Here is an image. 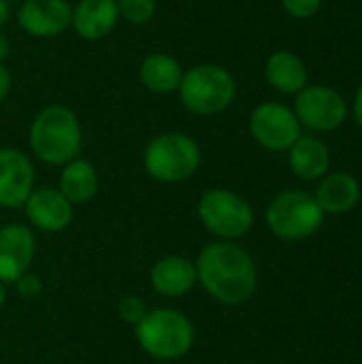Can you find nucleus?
<instances>
[{
    "mask_svg": "<svg viewBox=\"0 0 362 364\" xmlns=\"http://www.w3.org/2000/svg\"><path fill=\"white\" fill-rule=\"evenodd\" d=\"M194 267L198 284L222 305H243L256 292V264L247 250L235 241H215L205 245Z\"/></svg>",
    "mask_w": 362,
    "mask_h": 364,
    "instance_id": "f257e3e1",
    "label": "nucleus"
},
{
    "mask_svg": "<svg viewBox=\"0 0 362 364\" xmlns=\"http://www.w3.org/2000/svg\"><path fill=\"white\" fill-rule=\"evenodd\" d=\"M81 139L83 134L77 115L62 105L45 107L32 119L28 132L32 154L41 162L53 166H64L75 160L81 149Z\"/></svg>",
    "mask_w": 362,
    "mask_h": 364,
    "instance_id": "f03ea898",
    "label": "nucleus"
},
{
    "mask_svg": "<svg viewBox=\"0 0 362 364\" xmlns=\"http://www.w3.org/2000/svg\"><path fill=\"white\" fill-rule=\"evenodd\" d=\"M139 348L156 360H177L194 346V324L171 307L149 309L134 326Z\"/></svg>",
    "mask_w": 362,
    "mask_h": 364,
    "instance_id": "7ed1b4c3",
    "label": "nucleus"
},
{
    "mask_svg": "<svg viewBox=\"0 0 362 364\" xmlns=\"http://www.w3.org/2000/svg\"><path fill=\"white\" fill-rule=\"evenodd\" d=\"M143 166L154 181L181 183L198 171L201 149L196 141L183 132H164L147 143Z\"/></svg>",
    "mask_w": 362,
    "mask_h": 364,
    "instance_id": "20e7f679",
    "label": "nucleus"
},
{
    "mask_svg": "<svg viewBox=\"0 0 362 364\" xmlns=\"http://www.w3.org/2000/svg\"><path fill=\"white\" fill-rule=\"evenodd\" d=\"M181 105L196 115H218L237 96L235 77L218 64H198L183 73L179 83Z\"/></svg>",
    "mask_w": 362,
    "mask_h": 364,
    "instance_id": "39448f33",
    "label": "nucleus"
},
{
    "mask_svg": "<svg viewBox=\"0 0 362 364\" xmlns=\"http://www.w3.org/2000/svg\"><path fill=\"white\" fill-rule=\"evenodd\" d=\"M201 224L222 241H237L254 226L252 205L237 192L226 188L205 190L196 205Z\"/></svg>",
    "mask_w": 362,
    "mask_h": 364,
    "instance_id": "423d86ee",
    "label": "nucleus"
},
{
    "mask_svg": "<svg viewBox=\"0 0 362 364\" xmlns=\"http://www.w3.org/2000/svg\"><path fill=\"white\" fill-rule=\"evenodd\" d=\"M265 220L269 230L280 239L299 241L312 237L322 226L324 211L314 194L303 190H286L269 203Z\"/></svg>",
    "mask_w": 362,
    "mask_h": 364,
    "instance_id": "0eeeda50",
    "label": "nucleus"
},
{
    "mask_svg": "<svg viewBox=\"0 0 362 364\" xmlns=\"http://www.w3.org/2000/svg\"><path fill=\"white\" fill-rule=\"evenodd\" d=\"M294 115L301 126L314 132H333L348 117L346 98L331 85H307L294 96Z\"/></svg>",
    "mask_w": 362,
    "mask_h": 364,
    "instance_id": "6e6552de",
    "label": "nucleus"
},
{
    "mask_svg": "<svg viewBox=\"0 0 362 364\" xmlns=\"http://www.w3.org/2000/svg\"><path fill=\"white\" fill-rule=\"evenodd\" d=\"M254 141L269 151H288L301 136V124L294 111L282 102H262L250 115Z\"/></svg>",
    "mask_w": 362,
    "mask_h": 364,
    "instance_id": "1a4fd4ad",
    "label": "nucleus"
},
{
    "mask_svg": "<svg viewBox=\"0 0 362 364\" xmlns=\"http://www.w3.org/2000/svg\"><path fill=\"white\" fill-rule=\"evenodd\" d=\"M34 190V166L30 158L15 149H0V207L19 209Z\"/></svg>",
    "mask_w": 362,
    "mask_h": 364,
    "instance_id": "9d476101",
    "label": "nucleus"
},
{
    "mask_svg": "<svg viewBox=\"0 0 362 364\" xmlns=\"http://www.w3.org/2000/svg\"><path fill=\"white\" fill-rule=\"evenodd\" d=\"M36 254L32 228L23 224H6L0 228V284H15L28 273Z\"/></svg>",
    "mask_w": 362,
    "mask_h": 364,
    "instance_id": "9b49d317",
    "label": "nucleus"
},
{
    "mask_svg": "<svg viewBox=\"0 0 362 364\" xmlns=\"http://www.w3.org/2000/svg\"><path fill=\"white\" fill-rule=\"evenodd\" d=\"M73 9L66 0H26L19 6L17 21L21 30L36 38H51L70 26Z\"/></svg>",
    "mask_w": 362,
    "mask_h": 364,
    "instance_id": "f8f14e48",
    "label": "nucleus"
},
{
    "mask_svg": "<svg viewBox=\"0 0 362 364\" xmlns=\"http://www.w3.org/2000/svg\"><path fill=\"white\" fill-rule=\"evenodd\" d=\"M28 222L43 232H62L73 222V205L55 188H36L23 203Z\"/></svg>",
    "mask_w": 362,
    "mask_h": 364,
    "instance_id": "ddd939ff",
    "label": "nucleus"
},
{
    "mask_svg": "<svg viewBox=\"0 0 362 364\" xmlns=\"http://www.w3.org/2000/svg\"><path fill=\"white\" fill-rule=\"evenodd\" d=\"M196 284V267L186 256H164L149 269V286L164 299L186 296Z\"/></svg>",
    "mask_w": 362,
    "mask_h": 364,
    "instance_id": "4468645a",
    "label": "nucleus"
},
{
    "mask_svg": "<svg viewBox=\"0 0 362 364\" xmlns=\"http://www.w3.org/2000/svg\"><path fill=\"white\" fill-rule=\"evenodd\" d=\"M119 11L115 0H79L73 9L70 26L85 41L105 38L117 23Z\"/></svg>",
    "mask_w": 362,
    "mask_h": 364,
    "instance_id": "2eb2a0df",
    "label": "nucleus"
},
{
    "mask_svg": "<svg viewBox=\"0 0 362 364\" xmlns=\"http://www.w3.org/2000/svg\"><path fill=\"white\" fill-rule=\"evenodd\" d=\"M265 77L269 85L282 94L297 96L303 87L309 85V73L305 62L288 49L273 51L265 62Z\"/></svg>",
    "mask_w": 362,
    "mask_h": 364,
    "instance_id": "dca6fc26",
    "label": "nucleus"
},
{
    "mask_svg": "<svg viewBox=\"0 0 362 364\" xmlns=\"http://www.w3.org/2000/svg\"><path fill=\"white\" fill-rule=\"evenodd\" d=\"M314 198L324 213L341 215L352 211L361 200V186L350 173H329L318 183Z\"/></svg>",
    "mask_w": 362,
    "mask_h": 364,
    "instance_id": "f3484780",
    "label": "nucleus"
},
{
    "mask_svg": "<svg viewBox=\"0 0 362 364\" xmlns=\"http://www.w3.org/2000/svg\"><path fill=\"white\" fill-rule=\"evenodd\" d=\"M288 162L292 173L303 181L320 179L329 173L331 166V151L329 147L316 136H299V141L288 149Z\"/></svg>",
    "mask_w": 362,
    "mask_h": 364,
    "instance_id": "a211bd4d",
    "label": "nucleus"
},
{
    "mask_svg": "<svg viewBox=\"0 0 362 364\" xmlns=\"http://www.w3.org/2000/svg\"><path fill=\"white\" fill-rule=\"evenodd\" d=\"M70 205H83L92 200L98 192V173L90 160L75 158L64 164L60 173V188Z\"/></svg>",
    "mask_w": 362,
    "mask_h": 364,
    "instance_id": "6ab92c4d",
    "label": "nucleus"
},
{
    "mask_svg": "<svg viewBox=\"0 0 362 364\" xmlns=\"http://www.w3.org/2000/svg\"><path fill=\"white\" fill-rule=\"evenodd\" d=\"M141 83L154 94H169L175 92L181 83L183 70L177 58L169 53H149L139 68Z\"/></svg>",
    "mask_w": 362,
    "mask_h": 364,
    "instance_id": "aec40b11",
    "label": "nucleus"
},
{
    "mask_svg": "<svg viewBox=\"0 0 362 364\" xmlns=\"http://www.w3.org/2000/svg\"><path fill=\"white\" fill-rule=\"evenodd\" d=\"M115 2H117L119 17H124L134 26L147 23L156 13V0H115Z\"/></svg>",
    "mask_w": 362,
    "mask_h": 364,
    "instance_id": "412c9836",
    "label": "nucleus"
},
{
    "mask_svg": "<svg viewBox=\"0 0 362 364\" xmlns=\"http://www.w3.org/2000/svg\"><path fill=\"white\" fill-rule=\"evenodd\" d=\"M147 311H149V309H147L145 301L139 299V296H132V294L124 296V299L117 303V316H119V320H124V322L130 324V326H137V324L145 318Z\"/></svg>",
    "mask_w": 362,
    "mask_h": 364,
    "instance_id": "4be33fe9",
    "label": "nucleus"
},
{
    "mask_svg": "<svg viewBox=\"0 0 362 364\" xmlns=\"http://www.w3.org/2000/svg\"><path fill=\"white\" fill-rule=\"evenodd\" d=\"M324 0H282L284 11L294 19H309L322 9Z\"/></svg>",
    "mask_w": 362,
    "mask_h": 364,
    "instance_id": "5701e85b",
    "label": "nucleus"
},
{
    "mask_svg": "<svg viewBox=\"0 0 362 364\" xmlns=\"http://www.w3.org/2000/svg\"><path fill=\"white\" fill-rule=\"evenodd\" d=\"M15 288L17 292L23 296V299H36L41 296L43 292V284L36 275H30V273H23L17 282H15Z\"/></svg>",
    "mask_w": 362,
    "mask_h": 364,
    "instance_id": "b1692460",
    "label": "nucleus"
},
{
    "mask_svg": "<svg viewBox=\"0 0 362 364\" xmlns=\"http://www.w3.org/2000/svg\"><path fill=\"white\" fill-rule=\"evenodd\" d=\"M352 117L362 128V83L361 87L356 90V96H354V102H352Z\"/></svg>",
    "mask_w": 362,
    "mask_h": 364,
    "instance_id": "393cba45",
    "label": "nucleus"
},
{
    "mask_svg": "<svg viewBox=\"0 0 362 364\" xmlns=\"http://www.w3.org/2000/svg\"><path fill=\"white\" fill-rule=\"evenodd\" d=\"M9 87H11V75H9L6 66H4V64H0V102L6 98Z\"/></svg>",
    "mask_w": 362,
    "mask_h": 364,
    "instance_id": "a878e982",
    "label": "nucleus"
},
{
    "mask_svg": "<svg viewBox=\"0 0 362 364\" xmlns=\"http://www.w3.org/2000/svg\"><path fill=\"white\" fill-rule=\"evenodd\" d=\"M9 49H11V45H9L6 36H2V34H0V64H2V62H4V58L9 55Z\"/></svg>",
    "mask_w": 362,
    "mask_h": 364,
    "instance_id": "bb28decb",
    "label": "nucleus"
},
{
    "mask_svg": "<svg viewBox=\"0 0 362 364\" xmlns=\"http://www.w3.org/2000/svg\"><path fill=\"white\" fill-rule=\"evenodd\" d=\"M9 19V2L6 0H0V26Z\"/></svg>",
    "mask_w": 362,
    "mask_h": 364,
    "instance_id": "cd10ccee",
    "label": "nucleus"
},
{
    "mask_svg": "<svg viewBox=\"0 0 362 364\" xmlns=\"http://www.w3.org/2000/svg\"><path fill=\"white\" fill-rule=\"evenodd\" d=\"M4 303H6V290H4V284H0V309Z\"/></svg>",
    "mask_w": 362,
    "mask_h": 364,
    "instance_id": "c85d7f7f",
    "label": "nucleus"
}]
</instances>
